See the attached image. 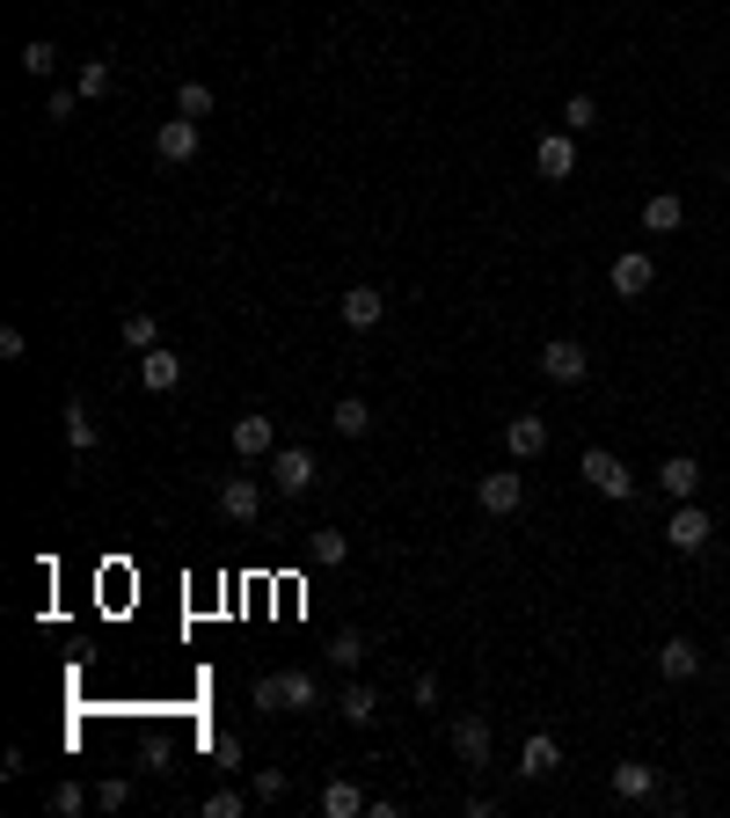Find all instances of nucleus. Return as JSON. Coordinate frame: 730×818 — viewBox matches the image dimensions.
<instances>
[{"label": "nucleus", "mask_w": 730, "mask_h": 818, "mask_svg": "<svg viewBox=\"0 0 730 818\" xmlns=\"http://www.w3.org/2000/svg\"><path fill=\"white\" fill-rule=\"evenodd\" d=\"M329 417H336V432H344V438H365V432H373V410H365L358 395H344V402L329 410Z\"/></svg>", "instance_id": "obj_26"}, {"label": "nucleus", "mask_w": 730, "mask_h": 818, "mask_svg": "<svg viewBox=\"0 0 730 818\" xmlns=\"http://www.w3.org/2000/svg\"><path fill=\"white\" fill-rule=\"evenodd\" d=\"M22 73H30V81H52V73H59V44H52V37H30V44H22Z\"/></svg>", "instance_id": "obj_24"}, {"label": "nucleus", "mask_w": 730, "mask_h": 818, "mask_svg": "<svg viewBox=\"0 0 730 818\" xmlns=\"http://www.w3.org/2000/svg\"><path fill=\"white\" fill-rule=\"evenodd\" d=\"M336 314H344V330H373V322L387 314V293L381 285H351V293L336 300Z\"/></svg>", "instance_id": "obj_13"}, {"label": "nucleus", "mask_w": 730, "mask_h": 818, "mask_svg": "<svg viewBox=\"0 0 730 818\" xmlns=\"http://www.w3.org/2000/svg\"><path fill=\"white\" fill-rule=\"evenodd\" d=\"M212 103H220V95H212L205 81H183V88H175V118H212Z\"/></svg>", "instance_id": "obj_28"}, {"label": "nucleus", "mask_w": 730, "mask_h": 818, "mask_svg": "<svg viewBox=\"0 0 730 818\" xmlns=\"http://www.w3.org/2000/svg\"><path fill=\"white\" fill-rule=\"evenodd\" d=\"M365 811V789L358 782H344V775H336L329 789H322V818H358Z\"/></svg>", "instance_id": "obj_23"}, {"label": "nucleus", "mask_w": 730, "mask_h": 818, "mask_svg": "<svg viewBox=\"0 0 730 818\" xmlns=\"http://www.w3.org/2000/svg\"><path fill=\"white\" fill-rule=\"evenodd\" d=\"M556 767H562V746H556L548 731H534V738L519 746V775H526V782H540V775H556Z\"/></svg>", "instance_id": "obj_15"}, {"label": "nucleus", "mask_w": 730, "mask_h": 818, "mask_svg": "<svg viewBox=\"0 0 730 818\" xmlns=\"http://www.w3.org/2000/svg\"><path fill=\"white\" fill-rule=\"evenodd\" d=\"M234 453H242V461H271V453H278L271 417H242V424H234Z\"/></svg>", "instance_id": "obj_16"}, {"label": "nucleus", "mask_w": 730, "mask_h": 818, "mask_svg": "<svg viewBox=\"0 0 730 818\" xmlns=\"http://www.w3.org/2000/svg\"><path fill=\"white\" fill-rule=\"evenodd\" d=\"M409 701H417V709H438V701H446L438 673H417V679H409Z\"/></svg>", "instance_id": "obj_37"}, {"label": "nucleus", "mask_w": 730, "mask_h": 818, "mask_svg": "<svg viewBox=\"0 0 730 818\" xmlns=\"http://www.w3.org/2000/svg\"><path fill=\"white\" fill-rule=\"evenodd\" d=\"M534 169L548 175V183H570V175H577V132H540Z\"/></svg>", "instance_id": "obj_9"}, {"label": "nucleus", "mask_w": 730, "mask_h": 818, "mask_svg": "<svg viewBox=\"0 0 730 818\" xmlns=\"http://www.w3.org/2000/svg\"><path fill=\"white\" fill-rule=\"evenodd\" d=\"M505 453H511V461H540V453H548V424H540L534 410H511V424H505Z\"/></svg>", "instance_id": "obj_10"}, {"label": "nucleus", "mask_w": 730, "mask_h": 818, "mask_svg": "<svg viewBox=\"0 0 730 818\" xmlns=\"http://www.w3.org/2000/svg\"><path fill=\"white\" fill-rule=\"evenodd\" d=\"M614 797H621V804L658 797V767H650V760H621V767H614Z\"/></svg>", "instance_id": "obj_14"}, {"label": "nucleus", "mask_w": 730, "mask_h": 818, "mask_svg": "<svg viewBox=\"0 0 730 818\" xmlns=\"http://www.w3.org/2000/svg\"><path fill=\"white\" fill-rule=\"evenodd\" d=\"M140 381L154 387V395H169V387L183 381V358H175V351H161V344H154V351H140Z\"/></svg>", "instance_id": "obj_18"}, {"label": "nucleus", "mask_w": 730, "mask_h": 818, "mask_svg": "<svg viewBox=\"0 0 730 818\" xmlns=\"http://www.w3.org/2000/svg\"><path fill=\"white\" fill-rule=\"evenodd\" d=\"M285 789H293V782H285V767H263L256 782H249V797H256V804H278Z\"/></svg>", "instance_id": "obj_34"}, {"label": "nucleus", "mask_w": 730, "mask_h": 818, "mask_svg": "<svg viewBox=\"0 0 730 818\" xmlns=\"http://www.w3.org/2000/svg\"><path fill=\"white\" fill-rule=\"evenodd\" d=\"M591 124H599V103H591V95H570V103H562V132H591Z\"/></svg>", "instance_id": "obj_30"}, {"label": "nucleus", "mask_w": 730, "mask_h": 818, "mask_svg": "<svg viewBox=\"0 0 730 818\" xmlns=\"http://www.w3.org/2000/svg\"><path fill=\"white\" fill-rule=\"evenodd\" d=\"M665 541H672L679 556H701V548L716 541V519L694 505V497H679V505H672V519H665Z\"/></svg>", "instance_id": "obj_3"}, {"label": "nucleus", "mask_w": 730, "mask_h": 818, "mask_svg": "<svg viewBox=\"0 0 730 818\" xmlns=\"http://www.w3.org/2000/svg\"><path fill=\"white\" fill-rule=\"evenodd\" d=\"M577 475H585V483L599 489V497H621V505L636 497V475H628L607 446H585V453H577Z\"/></svg>", "instance_id": "obj_2"}, {"label": "nucleus", "mask_w": 730, "mask_h": 818, "mask_svg": "<svg viewBox=\"0 0 730 818\" xmlns=\"http://www.w3.org/2000/svg\"><path fill=\"white\" fill-rule=\"evenodd\" d=\"M643 226H650V234H679V226H687V198L658 191V198L643 205Z\"/></svg>", "instance_id": "obj_20"}, {"label": "nucleus", "mask_w": 730, "mask_h": 818, "mask_svg": "<svg viewBox=\"0 0 730 818\" xmlns=\"http://www.w3.org/2000/svg\"><path fill=\"white\" fill-rule=\"evenodd\" d=\"M73 88H81V95H110V59H88Z\"/></svg>", "instance_id": "obj_36"}, {"label": "nucleus", "mask_w": 730, "mask_h": 818, "mask_svg": "<svg viewBox=\"0 0 730 818\" xmlns=\"http://www.w3.org/2000/svg\"><path fill=\"white\" fill-rule=\"evenodd\" d=\"M73 103H81V88H52V103H44V118H52V124H67V118H73Z\"/></svg>", "instance_id": "obj_38"}, {"label": "nucleus", "mask_w": 730, "mask_h": 818, "mask_svg": "<svg viewBox=\"0 0 730 818\" xmlns=\"http://www.w3.org/2000/svg\"><path fill=\"white\" fill-rule=\"evenodd\" d=\"M0 358H8V366H16V358H30V344H22V330H16V322L0 330Z\"/></svg>", "instance_id": "obj_39"}, {"label": "nucleus", "mask_w": 730, "mask_h": 818, "mask_svg": "<svg viewBox=\"0 0 730 818\" xmlns=\"http://www.w3.org/2000/svg\"><path fill=\"white\" fill-rule=\"evenodd\" d=\"M88 804H95V789H81V782H59V789H52V811H59V818L88 811Z\"/></svg>", "instance_id": "obj_33"}, {"label": "nucleus", "mask_w": 730, "mask_h": 818, "mask_svg": "<svg viewBox=\"0 0 730 818\" xmlns=\"http://www.w3.org/2000/svg\"><path fill=\"white\" fill-rule=\"evenodd\" d=\"M351 556V541L336 534V526H322V534H314V563H344Z\"/></svg>", "instance_id": "obj_35"}, {"label": "nucleus", "mask_w": 730, "mask_h": 818, "mask_svg": "<svg viewBox=\"0 0 730 818\" xmlns=\"http://www.w3.org/2000/svg\"><path fill=\"white\" fill-rule=\"evenodd\" d=\"M220 512H226L234 526H256V512H263L256 475H226V483H220Z\"/></svg>", "instance_id": "obj_11"}, {"label": "nucleus", "mask_w": 730, "mask_h": 818, "mask_svg": "<svg viewBox=\"0 0 730 818\" xmlns=\"http://www.w3.org/2000/svg\"><path fill=\"white\" fill-rule=\"evenodd\" d=\"M154 161H169V169H191V161H197V118H161Z\"/></svg>", "instance_id": "obj_6"}, {"label": "nucleus", "mask_w": 730, "mask_h": 818, "mask_svg": "<svg viewBox=\"0 0 730 818\" xmlns=\"http://www.w3.org/2000/svg\"><path fill=\"white\" fill-rule=\"evenodd\" d=\"M607 285H614L621 300H643L650 285H658V263H650L643 249H621V256H614V271H607Z\"/></svg>", "instance_id": "obj_7"}, {"label": "nucleus", "mask_w": 730, "mask_h": 818, "mask_svg": "<svg viewBox=\"0 0 730 818\" xmlns=\"http://www.w3.org/2000/svg\"><path fill=\"white\" fill-rule=\"evenodd\" d=\"M322 650L336 658V673H358V658H365V636H358V628H336V636H329Z\"/></svg>", "instance_id": "obj_25"}, {"label": "nucleus", "mask_w": 730, "mask_h": 818, "mask_svg": "<svg viewBox=\"0 0 730 818\" xmlns=\"http://www.w3.org/2000/svg\"><path fill=\"white\" fill-rule=\"evenodd\" d=\"M124 804H132V782H124V775H103V782H95V811H124Z\"/></svg>", "instance_id": "obj_31"}, {"label": "nucleus", "mask_w": 730, "mask_h": 818, "mask_svg": "<svg viewBox=\"0 0 730 818\" xmlns=\"http://www.w3.org/2000/svg\"><path fill=\"white\" fill-rule=\"evenodd\" d=\"M658 489H665V497H672V505H679V497H694V489H701V461H687V453H672V461H665V468H658Z\"/></svg>", "instance_id": "obj_17"}, {"label": "nucleus", "mask_w": 730, "mask_h": 818, "mask_svg": "<svg viewBox=\"0 0 730 818\" xmlns=\"http://www.w3.org/2000/svg\"><path fill=\"white\" fill-rule=\"evenodd\" d=\"M256 709H322V679L300 673V665H285V673H263L256 679Z\"/></svg>", "instance_id": "obj_1"}, {"label": "nucleus", "mask_w": 730, "mask_h": 818, "mask_svg": "<svg viewBox=\"0 0 730 818\" xmlns=\"http://www.w3.org/2000/svg\"><path fill=\"white\" fill-rule=\"evenodd\" d=\"M205 760L220 767V775H234V767H242V738H234V731H205Z\"/></svg>", "instance_id": "obj_27"}, {"label": "nucleus", "mask_w": 730, "mask_h": 818, "mask_svg": "<svg viewBox=\"0 0 730 818\" xmlns=\"http://www.w3.org/2000/svg\"><path fill=\"white\" fill-rule=\"evenodd\" d=\"M249 804H256V797H242V789H212V797H205V818H242Z\"/></svg>", "instance_id": "obj_32"}, {"label": "nucleus", "mask_w": 730, "mask_h": 818, "mask_svg": "<svg viewBox=\"0 0 730 818\" xmlns=\"http://www.w3.org/2000/svg\"><path fill=\"white\" fill-rule=\"evenodd\" d=\"M453 760H460V767H489V724H483V716H453Z\"/></svg>", "instance_id": "obj_12"}, {"label": "nucleus", "mask_w": 730, "mask_h": 818, "mask_svg": "<svg viewBox=\"0 0 730 818\" xmlns=\"http://www.w3.org/2000/svg\"><path fill=\"white\" fill-rule=\"evenodd\" d=\"M124 344H132V351H154V344H161V322L132 307V314H124Z\"/></svg>", "instance_id": "obj_29"}, {"label": "nucleus", "mask_w": 730, "mask_h": 818, "mask_svg": "<svg viewBox=\"0 0 730 818\" xmlns=\"http://www.w3.org/2000/svg\"><path fill=\"white\" fill-rule=\"evenodd\" d=\"M475 505H483L489 519H511V512L526 505V475L519 468H489L483 483H475Z\"/></svg>", "instance_id": "obj_4"}, {"label": "nucleus", "mask_w": 730, "mask_h": 818, "mask_svg": "<svg viewBox=\"0 0 730 818\" xmlns=\"http://www.w3.org/2000/svg\"><path fill=\"white\" fill-rule=\"evenodd\" d=\"M540 373L556 387H577L591 373V358H585V344H570V336H556V344H540Z\"/></svg>", "instance_id": "obj_8"}, {"label": "nucleus", "mask_w": 730, "mask_h": 818, "mask_svg": "<svg viewBox=\"0 0 730 818\" xmlns=\"http://www.w3.org/2000/svg\"><path fill=\"white\" fill-rule=\"evenodd\" d=\"M723 183H730V161H723Z\"/></svg>", "instance_id": "obj_40"}, {"label": "nucleus", "mask_w": 730, "mask_h": 818, "mask_svg": "<svg viewBox=\"0 0 730 818\" xmlns=\"http://www.w3.org/2000/svg\"><path fill=\"white\" fill-rule=\"evenodd\" d=\"M658 673L665 679H694L701 673V650L687 644V636H672V644H658Z\"/></svg>", "instance_id": "obj_21"}, {"label": "nucleus", "mask_w": 730, "mask_h": 818, "mask_svg": "<svg viewBox=\"0 0 730 818\" xmlns=\"http://www.w3.org/2000/svg\"><path fill=\"white\" fill-rule=\"evenodd\" d=\"M67 438H73V453H95V446H103V432H95V410H88L81 395L67 402Z\"/></svg>", "instance_id": "obj_22"}, {"label": "nucleus", "mask_w": 730, "mask_h": 818, "mask_svg": "<svg viewBox=\"0 0 730 818\" xmlns=\"http://www.w3.org/2000/svg\"><path fill=\"white\" fill-rule=\"evenodd\" d=\"M336 716H344V724H373V716H381V687H365V679H351L344 695H336Z\"/></svg>", "instance_id": "obj_19"}, {"label": "nucleus", "mask_w": 730, "mask_h": 818, "mask_svg": "<svg viewBox=\"0 0 730 818\" xmlns=\"http://www.w3.org/2000/svg\"><path fill=\"white\" fill-rule=\"evenodd\" d=\"M314 475H322V461H314L307 446H278V453H271V483H278V497L314 489Z\"/></svg>", "instance_id": "obj_5"}]
</instances>
